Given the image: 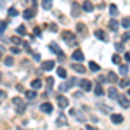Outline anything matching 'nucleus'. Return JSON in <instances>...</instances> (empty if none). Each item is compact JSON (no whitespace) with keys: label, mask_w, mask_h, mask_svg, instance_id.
Segmentation results:
<instances>
[{"label":"nucleus","mask_w":130,"mask_h":130,"mask_svg":"<svg viewBox=\"0 0 130 130\" xmlns=\"http://www.w3.org/2000/svg\"><path fill=\"white\" fill-rule=\"evenodd\" d=\"M12 102H14V106H16V111H18L19 115L26 111V102L21 99V97H14V99H12Z\"/></svg>","instance_id":"obj_1"},{"label":"nucleus","mask_w":130,"mask_h":130,"mask_svg":"<svg viewBox=\"0 0 130 130\" xmlns=\"http://www.w3.org/2000/svg\"><path fill=\"white\" fill-rule=\"evenodd\" d=\"M62 38H64V42L68 43V45H76V40H75V35L71 33V31H62Z\"/></svg>","instance_id":"obj_2"},{"label":"nucleus","mask_w":130,"mask_h":130,"mask_svg":"<svg viewBox=\"0 0 130 130\" xmlns=\"http://www.w3.org/2000/svg\"><path fill=\"white\" fill-rule=\"evenodd\" d=\"M116 101H118V104H120L121 108H128V106H130V101H128V97H127V95H120V94H118Z\"/></svg>","instance_id":"obj_3"},{"label":"nucleus","mask_w":130,"mask_h":130,"mask_svg":"<svg viewBox=\"0 0 130 130\" xmlns=\"http://www.w3.org/2000/svg\"><path fill=\"white\" fill-rule=\"evenodd\" d=\"M49 49L52 50V52H54V54H57V56H59L61 59H62V57H64V54H62V52H61V49H59V45H57V43H54V42H50V43H49Z\"/></svg>","instance_id":"obj_4"},{"label":"nucleus","mask_w":130,"mask_h":130,"mask_svg":"<svg viewBox=\"0 0 130 130\" xmlns=\"http://www.w3.org/2000/svg\"><path fill=\"white\" fill-rule=\"evenodd\" d=\"M70 116H71V118H76V121H87V118H85L82 113H78L76 109H71L70 111Z\"/></svg>","instance_id":"obj_5"},{"label":"nucleus","mask_w":130,"mask_h":130,"mask_svg":"<svg viewBox=\"0 0 130 130\" xmlns=\"http://www.w3.org/2000/svg\"><path fill=\"white\" fill-rule=\"evenodd\" d=\"M57 104H59L61 109H64V108H68L70 101H68V97H64V95H57Z\"/></svg>","instance_id":"obj_6"},{"label":"nucleus","mask_w":130,"mask_h":130,"mask_svg":"<svg viewBox=\"0 0 130 130\" xmlns=\"http://www.w3.org/2000/svg\"><path fill=\"white\" fill-rule=\"evenodd\" d=\"M80 87L83 92H89L90 89H92V83H90V80H82L80 82Z\"/></svg>","instance_id":"obj_7"},{"label":"nucleus","mask_w":130,"mask_h":130,"mask_svg":"<svg viewBox=\"0 0 130 130\" xmlns=\"http://www.w3.org/2000/svg\"><path fill=\"white\" fill-rule=\"evenodd\" d=\"M23 16H24V19H31V18H35V9H33V7H28V9L23 12Z\"/></svg>","instance_id":"obj_8"},{"label":"nucleus","mask_w":130,"mask_h":130,"mask_svg":"<svg viewBox=\"0 0 130 130\" xmlns=\"http://www.w3.org/2000/svg\"><path fill=\"white\" fill-rule=\"evenodd\" d=\"M40 109L43 111V113H47V115H49V113H52L54 108H52V104H50V102H43V104L40 106Z\"/></svg>","instance_id":"obj_9"},{"label":"nucleus","mask_w":130,"mask_h":130,"mask_svg":"<svg viewBox=\"0 0 130 130\" xmlns=\"http://www.w3.org/2000/svg\"><path fill=\"white\" fill-rule=\"evenodd\" d=\"M108 26H109V30H111V31H116L118 28H120V23H118L116 19H111L109 23H108Z\"/></svg>","instance_id":"obj_10"},{"label":"nucleus","mask_w":130,"mask_h":130,"mask_svg":"<svg viewBox=\"0 0 130 130\" xmlns=\"http://www.w3.org/2000/svg\"><path fill=\"white\" fill-rule=\"evenodd\" d=\"M82 9L85 10V12H92V10H94V5H92V2L85 0V2H83V5H82Z\"/></svg>","instance_id":"obj_11"},{"label":"nucleus","mask_w":130,"mask_h":130,"mask_svg":"<svg viewBox=\"0 0 130 130\" xmlns=\"http://www.w3.org/2000/svg\"><path fill=\"white\" fill-rule=\"evenodd\" d=\"M83 57H85V56H83L82 50H75V52H73V61H78V62H80V61H83Z\"/></svg>","instance_id":"obj_12"},{"label":"nucleus","mask_w":130,"mask_h":130,"mask_svg":"<svg viewBox=\"0 0 130 130\" xmlns=\"http://www.w3.org/2000/svg\"><path fill=\"white\" fill-rule=\"evenodd\" d=\"M71 14H73V18H78L80 16V5L78 4H73L71 5Z\"/></svg>","instance_id":"obj_13"},{"label":"nucleus","mask_w":130,"mask_h":130,"mask_svg":"<svg viewBox=\"0 0 130 130\" xmlns=\"http://www.w3.org/2000/svg\"><path fill=\"white\" fill-rule=\"evenodd\" d=\"M95 37L99 38V40H102V42H108V37H106V33L102 30H95Z\"/></svg>","instance_id":"obj_14"},{"label":"nucleus","mask_w":130,"mask_h":130,"mask_svg":"<svg viewBox=\"0 0 130 130\" xmlns=\"http://www.w3.org/2000/svg\"><path fill=\"white\" fill-rule=\"evenodd\" d=\"M54 64H56L54 61H45V62L42 64V68H43V70H45V71H50V70H52V68H54Z\"/></svg>","instance_id":"obj_15"},{"label":"nucleus","mask_w":130,"mask_h":130,"mask_svg":"<svg viewBox=\"0 0 130 130\" xmlns=\"http://www.w3.org/2000/svg\"><path fill=\"white\" fill-rule=\"evenodd\" d=\"M111 121L116 123V125H120L121 121H123V116L121 115H111Z\"/></svg>","instance_id":"obj_16"},{"label":"nucleus","mask_w":130,"mask_h":130,"mask_svg":"<svg viewBox=\"0 0 130 130\" xmlns=\"http://www.w3.org/2000/svg\"><path fill=\"white\" fill-rule=\"evenodd\" d=\"M76 31H78L80 35H85V33H87V26H85L83 23H78V24H76Z\"/></svg>","instance_id":"obj_17"},{"label":"nucleus","mask_w":130,"mask_h":130,"mask_svg":"<svg viewBox=\"0 0 130 130\" xmlns=\"http://www.w3.org/2000/svg\"><path fill=\"white\" fill-rule=\"evenodd\" d=\"M42 7L45 10H50L52 9V0H42Z\"/></svg>","instance_id":"obj_18"},{"label":"nucleus","mask_w":130,"mask_h":130,"mask_svg":"<svg viewBox=\"0 0 130 130\" xmlns=\"http://www.w3.org/2000/svg\"><path fill=\"white\" fill-rule=\"evenodd\" d=\"M108 95H109L111 99H116V97H118V92H116V89H115V87H111V89L108 90Z\"/></svg>","instance_id":"obj_19"},{"label":"nucleus","mask_w":130,"mask_h":130,"mask_svg":"<svg viewBox=\"0 0 130 130\" xmlns=\"http://www.w3.org/2000/svg\"><path fill=\"white\" fill-rule=\"evenodd\" d=\"M73 70L76 71V73H85V66H82V64H73Z\"/></svg>","instance_id":"obj_20"},{"label":"nucleus","mask_w":130,"mask_h":130,"mask_svg":"<svg viewBox=\"0 0 130 130\" xmlns=\"http://www.w3.org/2000/svg\"><path fill=\"white\" fill-rule=\"evenodd\" d=\"M106 82H111V83H116V82H118V76H116L115 73H109V75H108V78H106Z\"/></svg>","instance_id":"obj_21"},{"label":"nucleus","mask_w":130,"mask_h":130,"mask_svg":"<svg viewBox=\"0 0 130 130\" xmlns=\"http://www.w3.org/2000/svg\"><path fill=\"white\" fill-rule=\"evenodd\" d=\"M120 87H121V89L130 87V78H123V80H120Z\"/></svg>","instance_id":"obj_22"},{"label":"nucleus","mask_w":130,"mask_h":130,"mask_svg":"<svg viewBox=\"0 0 130 130\" xmlns=\"http://www.w3.org/2000/svg\"><path fill=\"white\" fill-rule=\"evenodd\" d=\"M89 68H90L92 71H99V70H101V68H99V64H97L95 61H90V62H89Z\"/></svg>","instance_id":"obj_23"},{"label":"nucleus","mask_w":130,"mask_h":130,"mask_svg":"<svg viewBox=\"0 0 130 130\" xmlns=\"http://www.w3.org/2000/svg\"><path fill=\"white\" fill-rule=\"evenodd\" d=\"M120 24L123 26V28H127V30H128V28H130V18H123Z\"/></svg>","instance_id":"obj_24"},{"label":"nucleus","mask_w":130,"mask_h":130,"mask_svg":"<svg viewBox=\"0 0 130 130\" xmlns=\"http://www.w3.org/2000/svg\"><path fill=\"white\" fill-rule=\"evenodd\" d=\"M109 12H111V16L115 18V16H118V7L113 4V5H109Z\"/></svg>","instance_id":"obj_25"},{"label":"nucleus","mask_w":130,"mask_h":130,"mask_svg":"<svg viewBox=\"0 0 130 130\" xmlns=\"http://www.w3.org/2000/svg\"><path fill=\"white\" fill-rule=\"evenodd\" d=\"M40 87H42V80H33L31 82V89L37 90V89H40Z\"/></svg>","instance_id":"obj_26"},{"label":"nucleus","mask_w":130,"mask_h":130,"mask_svg":"<svg viewBox=\"0 0 130 130\" xmlns=\"http://www.w3.org/2000/svg\"><path fill=\"white\" fill-rule=\"evenodd\" d=\"M7 12H9L10 18H16V16H18V9H16V7H9V9H7Z\"/></svg>","instance_id":"obj_27"},{"label":"nucleus","mask_w":130,"mask_h":130,"mask_svg":"<svg viewBox=\"0 0 130 130\" xmlns=\"http://www.w3.org/2000/svg\"><path fill=\"white\" fill-rule=\"evenodd\" d=\"M4 62H5V66H12V64H14V57H12V56H7V57L4 59Z\"/></svg>","instance_id":"obj_28"},{"label":"nucleus","mask_w":130,"mask_h":130,"mask_svg":"<svg viewBox=\"0 0 130 130\" xmlns=\"http://www.w3.org/2000/svg\"><path fill=\"white\" fill-rule=\"evenodd\" d=\"M94 94H95V95H102V94H104V90H102V87H101V83H99V85H95Z\"/></svg>","instance_id":"obj_29"},{"label":"nucleus","mask_w":130,"mask_h":130,"mask_svg":"<svg viewBox=\"0 0 130 130\" xmlns=\"http://www.w3.org/2000/svg\"><path fill=\"white\" fill-rule=\"evenodd\" d=\"M120 73L121 75H127L128 73V66L127 64H120Z\"/></svg>","instance_id":"obj_30"},{"label":"nucleus","mask_w":130,"mask_h":130,"mask_svg":"<svg viewBox=\"0 0 130 130\" xmlns=\"http://www.w3.org/2000/svg\"><path fill=\"white\" fill-rule=\"evenodd\" d=\"M7 23H9V21H0V35L5 31V28H7Z\"/></svg>","instance_id":"obj_31"},{"label":"nucleus","mask_w":130,"mask_h":130,"mask_svg":"<svg viewBox=\"0 0 130 130\" xmlns=\"http://www.w3.org/2000/svg\"><path fill=\"white\" fill-rule=\"evenodd\" d=\"M99 109L102 111V113H111V108H109V106H106V104H101Z\"/></svg>","instance_id":"obj_32"},{"label":"nucleus","mask_w":130,"mask_h":130,"mask_svg":"<svg viewBox=\"0 0 130 130\" xmlns=\"http://www.w3.org/2000/svg\"><path fill=\"white\" fill-rule=\"evenodd\" d=\"M35 97H37V92H33V90L26 92V99H35Z\"/></svg>","instance_id":"obj_33"},{"label":"nucleus","mask_w":130,"mask_h":130,"mask_svg":"<svg viewBox=\"0 0 130 130\" xmlns=\"http://www.w3.org/2000/svg\"><path fill=\"white\" fill-rule=\"evenodd\" d=\"M57 75H59L61 78H66V70L64 68H57Z\"/></svg>","instance_id":"obj_34"},{"label":"nucleus","mask_w":130,"mask_h":130,"mask_svg":"<svg viewBox=\"0 0 130 130\" xmlns=\"http://www.w3.org/2000/svg\"><path fill=\"white\" fill-rule=\"evenodd\" d=\"M70 87H71V85H70V83H68V82H66V83H62V85H61V87H59V90H61V92H66V90L70 89Z\"/></svg>","instance_id":"obj_35"},{"label":"nucleus","mask_w":130,"mask_h":130,"mask_svg":"<svg viewBox=\"0 0 130 130\" xmlns=\"http://www.w3.org/2000/svg\"><path fill=\"white\" fill-rule=\"evenodd\" d=\"M113 62H115V64H121V57L118 56V54H115V56H113Z\"/></svg>","instance_id":"obj_36"},{"label":"nucleus","mask_w":130,"mask_h":130,"mask_svg":"<svg viewBox=\"0 0 130 130\" xmlns=\"http://www.w3.org/2000/svg\"><path fill=\"white\" fill-rule=\"evenodd\" d=\"M57 125H66V116H62V115H61L59 118H57Z\"/></svg>","instance_id":"obj_37"},{"label":"nucleus","mask_w":130,"mask_h":130,"mask_svg":"<svg viewBox=\"0 0 130 130\" xmlns=\"http://www.w3.org/2000/svg\"><path fill=\"white\" fill-rule=\"evenodd\" d=\"M52 87H54V78L47 76V89H52Z\"/></svg>","instance_id":"obj_38"},{"label":"nucleus","mask_w":130,"mask_h":130,"mask_svg":"<svg viewBox=\"0 0 130 130\" xmlns=\"http://www.w3.org/2000/svg\"><path fill=\"white\" fill-rule=\"evenodd\" d=\"M10 40H12V43H16V45H19V43H23V42H21V38H19V37H12Z\"/></svg>","instance_id":"obj_39"},{"label":"nucleus","mask_w":130,"mask_h":130,"mask_svg":"<svg viewBox=\"0 0 130 130\" xmlns=\"http://www.w3.org/2000/svg\"><path fill=\"white\" fill-rule=\"evenodd\" d=\"M121 40H123V42L130 40V31H127V33H123V37H121Z\"/></svg>","instance_id":"obj_40"},{"label":"nucleus","mask_w":130,"mask_h":130,"mask_svg":"<svg viewBox=\"0 0 130 130\" xmlns=\"http://www.w3.org/2000/svg\"><path fill=\"white\" fill-rule=\"evenodd\" d=\"M18 33H19V35H26V28H24V26H19V28H18Z\"/></svg>","instance_id":"obj_41"},{"label":"nucleus","mask_w":130,"mask_h":130,"mask_svg":"<svg viewBox=\"0 0 130 130\" xmlns=\"http://www.w3.org/2000/svg\"><path fill=\"white\" fill-rule=\"evenodd\" d=\"M23 47H24V50H26V52H30V54H31V50H30V43H28V42H23Z\"/></svg>","instance_id":"obj_42"},{"label":"nucleus","mask_w":130,"mask_h":130,"mask_svg":"<svg viewBox=\"0 0 130 130\" xmlns=\"http://www.w3.org/2000/svg\"><path fill=\"white\" fill-rule=\"evenodd\" d=\"M10 52H12V56H16V54H19L21 50L18 49V47H12V49H10Z\"/></svg>","instance_id":"obj_43"},{"label":"nucleus","mask_w":130,"mask_h":130,"mask_svg":"<svg viewBox=\"0 0 130 130\" xmlns=\"http://www.w3.org/2000/svg\"><path fill=\"white\" fill-rule=\"evenodd\" d=\"M115 47H116V50H123V43H116Z\"/></svg>","instance_id":"obj_44"},{"label":"nucleus","mask_w":130,"mask_h":130,"mask_svg":"<svg viewBox=\"0 0 130 130\" xmlns=\"http://www.w3.org/2000/svg\"><path fill=\"white\" fill-rule=\"evenodd\" d=\"M5 95H7V94H5V92H4V90L0 89V99H5Z\"/></svg>","instance_id":"obj_45"},{"label":"nucleus","mask_w":130,"mask_h":130,"mask_svg":"<svg viewBox=\"0 0 130 130\" xmlns=\"http://www.w3.org/2000/svg\"><path fill=\"white\" fill-rule=\"evenodd\" d=\"M33 33H35V35H40L42 30H40V28H35V30H33Z\"/></svg>","instance_id":"obj_46"},{"label":"nucleus","mask_w":130,"mask_h":130,"mask_svg":"<svg viewBox=\"0 0 130 130\" xmlns=\"http://www.w3.org/2000/svg\"><path fill=\"white\" fill-rule=\"evenodd\" d=\"M85 130H97V127H92V125H87V128Z\"/></svg>","instance_id":"obj_47"},{"label":"nucleus","mask_w":130,"mask_h":130,"mask_svg":"<svg viewBox=\"0 0 130 130\" xmlns=\"http://www.w3.org/2000/svg\"><path fill=\"white\" fill-rule=\"evenodd\" d=\"M0 7H2V9L5 7V0H0Z\"/></svg>","instance_id":"obj_48"},{"label":"nucleus","mask_w":130,"mask_h":130,"mask_svg":"<svg viewBox=\"0 0 130 130\" xmlns=\"http://www.w3.org/2000/svg\"><path fill=\"white\" fill-rule=\"evenodd\" d=\"M125 61H127V62H130V54H125Z\"/></svg>","instance_id":"obj_49"},{"label":"nucleus","mask_w":130,"mask_h":130,"mask_svg":"<svg viewBox=\"0 0 130 130\" xmlns=\"http://www.w3.org/2000/svg\"><path fill=\"white\" fill-rule=\"evenodd\" d=\"M128 97H130V89H128Z\"/></svg>","instance_id":"obj_50"},{"label":"nucleus","mask_w":130,"mask_h":130,"mask_svg":"<svg viewBox=\"0 0 130 130\" xmlns=\"http://www.w3.org/2000/svg\"><path fill=\"white\" fill-rule=\"evenodd\" d=\"M0 57H2V50H0Z\"/></svg>","instance_id":"obj_51"},{"label":"nucleus","mask_w":130,"mask_h":130,"mask_svg":"<svg viewBox=\"0 0 130 130\" xmlns=\"http://www.w3.org/2000/svg\"><path fill=\"white\" fill-rule=\"evenodd\" d=\"M0 80H2V73H0Z\"/></svg>","instance_id":"obj_52"}]
</instances>
